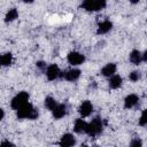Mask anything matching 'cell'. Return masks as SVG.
Instances as JSON below:
<instances>
[{
	"mask_svg": "<svg viewBox=\"0 0 147 147\" xmlns=\"http://www.w3.org/2000/svg\"><path fill=\"white\" fill-rule=\"evenodd\" d=\"M38 115V110L30 102L16 111V116L18 119H37Z\"/></svg>",
	"mask_w": 147,
	"mask_h": 147,
	"instance_id": "6da1fadb",
	"label": "cell"
},
{
	"mask_svg": "<svg viewBox=\"0 0 147 147\" xmlns=\"http://www.w3.org/2000/svg\"><path fill=\"white\" fill-rule=\"evenodd\" d=\"M29 98H30L29 93L25 92V91H22V92L17 93V94L11 99V101H10V107H11L14 110L17 111V110L21 109L23 106H25L26 103H29Z\"/></svg>",
	"mask_w": 147,
	"mask_h": 147,
	"instance_id": "7a4b0ae2",
	"label": "cell"
},
{
	"mask_svg": "<svg viewBox=\"0 0 147 147\" xmlns=\"http://www.w3.org/2000/svg\"><path fill=\"white\" fill-rule=\"evenodd\" d=\"M102 130H103V123H102V119L100 117H95L90 123H87L86 133L90 137H96V136H99L102 132Z\"/></svg>",
	"mask_w": 147,
	"mask_h": 147,
	"instance_id": "3957f363",
	"label": "cell"
},
{
	"mask_svg": "<svg viewBox=\"0 0 147 147\" xmlns=\"http://www.w3.org/2000/svg\"><path fill=\"white\" fill-rule=\"evenodd\" d=\"M107 6L105 0H85L82 2L80 7L86 11H99Z\"/></svg>",
	"mask_w": 147,
	"mask_h": 147,
	"instance_id": "277c9868",
	"label": "cell"
},
{
	"mask_svg": "<svg viewBox=\"0 0 147 147\" xmlns=\"http://www.w3.org/2000/svg\"><path fill=\"white\" fill-rule=\"evenodd\" d=\"M67 60L71 65H80L85 62V55H83L79 52H70L67 55Z\"/></svg>",
	"mask_w": 147,
	"mask_h": 147,
	"instance_id": "5b68a950",
	"label": "cell"
},
{
	"mask_svg": "<svg viewBox=\"0 0 147 147\" xmlns=\"http://www.w3.org/2000/svg\"><path fill=\"white\" fill-rule=\"evenodd\" d=\"M45 74H46V77H47L48 80H55V79H57L59 77H61V75H62L60 68H59L57 64H55V63L49 64V65L47 67Z\"/></svg>",
	"mask_w": 147,
	"mask_h": 147,
	"instance_id": "8992f818",
	"label": "cell"
},
{
	"mask_svg": "<svg viewBox=\"0 0 147 147\" xmlns=\"http://www.w3.org/2000/svg\"><path fill=\"white\" fill-rule=\"evenodd\" d=\"M93 111V105L90 100H85L80 103L78 108V113L80 114L82 117H88Z\"/></svg>",
	"mask_w": 147,
	"mask_h": 147,
	"instance_id": "52a82bcc",
	"label": "cell"
},
{
	"mask_svg": "<svg viewBox=\"0 0 147 147\" xmlns=\"http://www.w3.org/2000/svg\"><path fill=\"white\" fill-rule=\"evenodd\" d=\"M80 74H82V71L79 69H75L74 68V69H70V70H67V71L62 72L61 77L64 78L68 82H76L80 77Z\"/></svg>",
	"mask_w": 147,
	"mask_h": 147,
	"instance_id": "ba28073f",
	"label": "cell"
},
{
	"mask_svg": "<svg viewBox=\"0 0 147 147\" xmlns=\"http://www.w3.org/2000/svg\"><path fill=\"white\" fill-rule=\"evenodd\" d=\"M59 145L60 147H74L76 145V138L71 133H65L61 137Z\"/></svg>",
	"mask_w": 147,
	"mask_h": 147,
	"instance_id": "9c48e42d",
	"label": "cell"
},
{
	"mask_svg": "<svg viewBox=\"0 0 147 147\" xmlns=\"http://www.w3.org/2000/svg\"><path fill=\"white\" fill-rule=\"evenodd\" d=\"M139 102V98L137 94H129L127 96H125L124 99V108L125 109H131L133 107H136Z\"/></svg>",
	"mask_w": 147,
	"mask_h": 147,
	"instance_id": "30bf717a",
	"label": "cell"
},
{
	"mask_svg": "<svg viewBox=\"0 0 147 147\" xmlns=\"http://www.w3.org/2000/svg\"><path fill=\"white\" fill-rule=\"evenodd\" d=\"M52 114H53V117L55 119H60L62 118L65 114H67V106L64 103H57L56 107L52 110Z\"/></svg>",
	"mask_w": 147,
	"mask_h": 147,
	"instance_id": "8fae6325",
	"label": "cell"
},
{
	"mask_svg": "<svg viewBox=\"0 0 147 147\" xmlns=\"http://www.w3.org/2000/svg\"><path fill=\"white\" fill-rule=\"evenodd\" d=\"M116 69H117V67H116L115 63H107V64L101 69V75L105 76V77L110 78V77H113V76L115 75Z\"/></svg>",
	"mask_w": 147,
	"mask_h": 147,
	"instance_id": "7c38bea8",
	"label": "cell"
},
{
	"mask_svg": "<svg viewBox=\"0 0 147 147\" xmlns=\"http://www.w3.org/2000/svg\"><path fill=\"white\" fill-rule=\"evenodd\" d=\"M113 28V23L108 20L101 22L99 25H98V29H96V33L98 34H105V33H108Z\"/></svg>",
	"mask_w": 147,
	"mask_h": 147,
	"instance_id": "4fadbf2b",
	"label": "cell"
},
{
	"mask_svg": "<svg viewBox=\"0 0 147 147\" xmlns=\"http://www.w3.org/2000/svg\"><path fill=\"white\" fill-rule=\"evenodd\" d=\"M86 129H87V123L83 118H77L75 121L74 131L76 133H86Z\"/></svg>",
	"mask_w": 147,
	"mask_h": 147,
	"instance_id": "5bb4252c",
	"label": "cell"
},
{
	"mask_svg": "<svg viewBox=\"0 0 147 147\" xmlns=\"http://www.w3.org/2000/svg\"><path fill=\"white\" fill-rule=\"evenodd\" d=\"M122 83H123V79H122V77L119 75H114L113 77L109 78V82H108L109 87L113 88V90L119 88L122 86Z\"/></svg>",
	"mask_w": 147,
	"mask_h": 147,
	"instance_id": "9a60e30c",
	"label": "cell"
},
{
	"mask_svg": "<svg viewBox=\"0 0 147 147\" xmlns=\"http://www.w3.org/2000/svg\"><path fill=\"white\" fill-rule=\"evenodd\" d=\"M129 59H130V62H131L132 64L138 65V64H140V62L142 61V54H141L138 49H133V51L130 53Z\"/></svg>",
	"mask_w": 147,
	"mask_h": 147,
	"instance_id": "2e32d148",
	"label": "cell"
},
{
	"mask_svg": "<svg viewBox=\"0 0 147 147\" xmlns=\"http://www.w3.org/2000/svg\"><path fill=\"white\" fill-rule=\"evenodd\" d=\"M11 62H13V54L11 53L7 52V53H5V54L1 55L0 63H1L2 67H9L11 64Z\"/></svg>",
	"mask_w": 147,
	"mask_h": 147,
	"instance_id": "e0dca14e",
	"label": "cell"
},
{
	"mask_svg": "<svg viewBox=\"0 0 147 147\" xmlns=\"http://www.w3.org/2000/svg\"><path fill=\"white\" fill-rule=\"evenodd\" d=\"M18 17V11H17V9L16 8H10L8 11H7V14H6V16H5V22H11V21H14V20H16Z\"/></svg>",
	"mask_w": 147,
	"mask_h": 147,
	"instance_id": "ac0fdd59",
	"label": "cell"
},
{
	"mask_svg": "<svg viewBox=\"0 0 147 147\" xmlns=\"http://www.w3.org/2000/svg\"><path fill=\"white\" fill-rule=\"evenodd\" d=\"M44 105H45V107H46L48 110L52 111V110L56 107L57 102H56V100H55L54 98H52V96H46V98H45V101H44Z\"/></svg>",
	"mask_w": 147,
	"mask_h": 147,
	"instance_id": "d6986e66",
	"label": "cell"
},
{
	"mask_svg": "<svg viewBox=\"0 0 147 147\" xmlns=\"http://www.w3.org/2000/svg\"><path fill=\"white\" fill-rule=\"evenodd\" d=\"M140 78H141V72H140L139 70H134V71H132V72L129 75V79H130L131 82H138Z\"/></svg>",
	"mask_w": 147,
	"mask_h": 147,
	"instance_id": "ffe728a7",
	"label": "cell"
},
{
	"mask_svg": "<svg viewBox=\"0 0 147 147\" xmlns=\"http://www.w3.org/2000/svg\"><path fill=\"white\" fill-rule=\"evenodd\" d=\"M139 125L140 126H147V108L141 113L139 118Z\"/></svg>",
	"mask_w": 147,
	"mask_h": 147,
	"instance_id": "44dd1931",
	"label": "cell"
},
{
	"mask_svg": "<svg viewBox=\"0 0 147 147\" xmlns=\"http://www.w3.org/2000/svg\"><path fill=\"white\" fill-rule=\"evenodd\" d=\"M129 147H142V142L139 138H136L133 139L131 142H130V146Z\"/></svg>",
	"mask_w": 147,
	"mask_h": 147,
	"instance_id": "7402d4cb",
	"label": "cell"
},
{
	"mask_svg": "<svg viewBox=\"0 0 147 147\" xmlns=\"http://www.w3.org/2000/svg\"><path fill=\"white\" fill-rule=\"evenodd\" d=\"M36 67L40 70V71H46V69H47V67H46V63L44 62V61H38L37 63H36Z\"/></svg>",
	"mask_w": 147,
	"mask_h": 147,
	"instance_id": "603a6c76",
	"label": "cell"
},
{
	"mask_svg": "<svg viewBox=\"0 0 147 147\" xmlns=\"http://www.w3.org/2000/svg\"><path fill=\"white\" fill-rule=\"evenodd\" d=\"M0 147H14V145L9 141V140H3L0 145Z\"/></svg>",
	"mask_w": 147,
	"mask_h": 147,
	"instance_id": "cb8c5ba5",
	"label": "cell"
},
{
	"mask_svg": "<svg viewBox=\"0 0 147 147\" xmlns=\"http://www.w3.org/2000/svg\"><path fill=\"white\" fill-rule=\"evenodd\" d=\"M142 61L147 63V49H146V51L142 53Z\"/></svg>",
	"mask_w": 147,
	"mask_h": 147,
	"instance_id": "d4e9b609",
	"label": "cell"
},
{
	"mask_svg": "<svg viewBox=\"0 0 147 147\" xmlns=\"http://www.w3.org/2000/svg\"><path fill=\"white\" fill-rule=\"evenodd\" d=\"M82 147H87V146H86V145H83V146H82Z\"/></svg>",
	"mask_w": 147,
	"mask_h": 147,
	"instance_id": "484cf974",
	"label": "cell"
}]
</instances>
